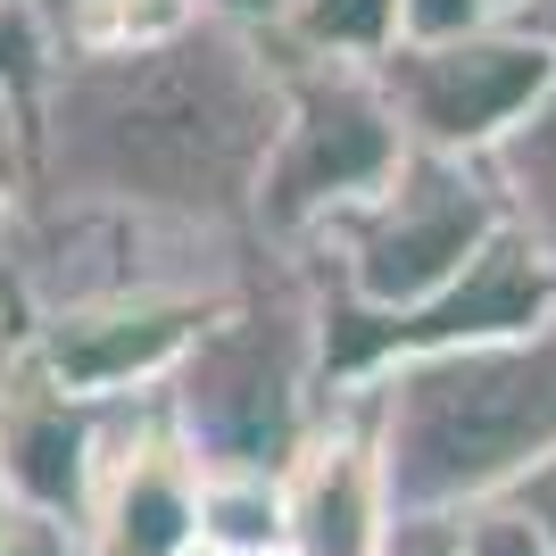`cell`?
I'll use <instances>...</instances> for the list:
<instances>
[{
  "label": "cell",
  "mask_w": 556,
  "mask_h": 556,
  "mask_svg": "<svg viewBox=\"0 0 556 556\" xmlns=\"http://www.w3.org/2000/svg\"><path fill=\"white\" fill-rule=\"evenodd\" d=\"M282 42L200 17L150 50H59L25 92V200L257 232Z\"/></svg>",
  "instance_id": "obj_1"
},
{
  "label": "cell",
  "mask_w": 556,
  "mask_h": 556,
  "mask_svg": "<svg viewBox=\"0 0 556 556\" xmlns=\"http://www.w3.org/2000/svg\"><path fill=\"white\" fill-rule=\"evenodd\" d=\"M399 515H465L556 457V325L482 349H407L366 382Z\"/></svg>",
  "instance_id": "obj_2"
},
{
  "label": "cell",
  "mask_w": 556,
  "mask_h": 556,
  "mask_svg": "<svg viewBox=\"0 0 556 556\" xmlns=\"http://www.w3.org/2000/svg\"><path fill=\"white\" fill-rule=\"evenodd\" d=\"M175 441L200 465H282L325 407L316 382V275L300 250H266L232 282L184 366L159 391Z\"/></svg>",
  "instance_id": "obj_3"
},
{
  "label": "cell",
  "mask_w": 556,
  "mask_h": 556,
  "mask_svg": "<svg viewBox=\"0 0 556 556\" xmlns=\"http://www.w3.org/2000/svg\"><path fill=\"white\" fill-rule=\"evenodd\" d=\"M399 159H407V134H399L374 67L282 50V116H275V141H266V166H257V208H250L257 241L307 250Z\"/></svg>",
  "instance_id": "obj_4"
},
{
  "label": "cell",
  "mask_w": 556,
  "mask_h": 556,
  "mask_svg": "<svg viewBox=\"0 0 556 556\" xmlns=\"http://www.w3.org/2000/svg\"><path fill=\"white\" fill-rule=\"evenodd\" d=\"M498 225H507V216H498V191H490L482 159L407 150L357 208H341L307 241V257H316L341 291H357L366 307L407 316V307L432 300Z\"/></svg>",
  "instance_id": "obj_5"
},
{
  "label": "cell",
  "mask_w": 556,
  "mask_h": 556,
  "mask_svg": "<svg viewBox=\"0 0 556 556\" xmlns=\"http://www.w3.org/2000/svg\"><path fill=\"white\" fill-rule=\"evenodd\" d=\"M374 84L391 100L407 150H441V159H490L498 134L556 84V59L515 34L507 17L441 34V42H399L374 59Z\"/></svg>",
  "instance_id": "obj_6"
},
{
  "label": "cell",
  "mask_w": 556,
  "mask_h": 556,
  "mask_svg": "<svg viewBox=\"0 0 556 556\" xmlns=\"http://www.w3.org/2000/svg\"><path fill=\"white\" fill-rule=\"evenodd\" d=\"M225 291H109L25 316V357L75 399H150L216 316Z\"/></svg>",
  "instance_id": "obj_7"
},
{
  "label": "cell",
  "mask_w": 556,
  "mask_h": 556,
  "mask_svg": "<svg viewBox=\"0 0 556 556\" xmlns=\"http://www.w3.org/2000/svg\"><path fill=\"white\" fill-rule=\"evenodd\" d=\"M84 532L92 556H200V457L175 441L159 391L109 399Z\"/></svg>",
  "instance_id": "obj_8"
},
{
  "label": "cell",
  "mask_w": 556,
  "mask_h": 556,
  "mask_svg": "<svg viewBox=\"0 0 556 556\" xmlns=\"http://www.w3.org/2000/svg\"><path fill=\"white\" fill-rule=\"evenodd\" d=\"M391 482L374 441L366 391H332L300 448L282 457V548L291 556H382L391 532Z\"/></svg>",
  "instance_id": "obj_9"
},
{
  "label": "cell",
  "mask_w": 556,
  "mask_h": 556,
  "mask_svg": "<svg viewBox=\"0 0 556 556\" xmlns=\"http://www.w3.org/2000/svg\"><path fill=\"white\" fill-rule=\"evenodd\" d=\"M100 424H109V399H75L17 349L0 366V498L25 515L84 523L100 482Z\"/></svg>",
  "instance_id": "obj_10"
},
{
  "label": "cell",
  "mask_w": 556,
  "mask_h": 556,
  "mask_svg": "<svg viewBox=\"0 0 556 556\" xmlns=\"http://www.w3.org/2000/svg\"><path fill=\"white\" fill-rule=\"evenodd\" d=\"M548 325H556V266L515 225H498L432 300L399 316V357H407V349L523 341V332H548Z\"/></svg>",
  "instance_id": "obj_11"
},
{
  "label": "cell",
  "mask_w": 556,
  "mask_h": 556,
  "mask_svg": "<svg viewBox=\"0 0 556 556\" xmlns=\"http://www.w3.org/2000/svg\"><path fill=\"white\" fill-rule=\"evenodd\" d=\"M482 175H490V191H498V216L556 266V84L498 134Z\"/></svg>",
  "instance_id": "obj_12"
},
{
  "label": "cell",
  "mask_w": 556,
  "mask_h": 556,
  "mask_svg": "<svg viewBox=\"0 0 556 556\" xmlns=\"http://www.w3.org/2000/svg\"><path fill=\"white\" fill-rule=\"evenodd\" d=\"M200 548L208 556L282 548V465H200Z\"/></svg>",
  "instance_id": "obj_13"
},
{
  "label": "cell",
  "mask_w": 556,
  "mask_h": 556,
  "mask_svg": "<svg viewBox=\"0 0 556 556\" xmlns=\"http://www.w3.org/2000/svg\"><path fill=\"white\" fill-rule=\"evenodd\" d=\"M282 50L300 59H349V67H374L399 50V0H291V17L275 25Z\"/></svg>",
  "instance_id": "obj_14"
},
{
  "label": "cell",
  "mask_w": 556,
  "mask_h": 556,
  "mask_svg": "<svg viewBox=\"0 0 556 556\" xmlns=\"http://www.w3.org/2000/svg\"><path fill=\"white\" fill-rule=\"evenodd\" d=\"M208 17V0H67L50 17V50H150Z\"/></svg>",
  "instance_id": "obj_15"
},
{
  "label": "cell",
  "mask_w": 556,
  "mask_h": 556,
  "mask_svg": "<svg viewBox=\"0 0 556 556\" xmlns=\"http://www.w3.org/2000/svg\"><path fill=\"white\" fill-rule=\"evenodd\" d=\"M59 59L50 50V25L34 17V0H0V92H34L42 84V67Z\"/></svg>",
  "instance_id": "obj_16"
},
{
  "label": "cell",
  "mask_w": 556,
  "mask_h": 556,
  "mask_svg": "<svg viewBox=\"0 0 556 556\" xmlns=\"http://www.w3.org/2000/svg\"><path fill=\"white\" fill-rule=\"evenodd\" d=\"M457 532H465V556H548V548H540V532L507 507V498L465 507V515H457Z\"/></svg>",
  "instance_id": "obj_17"
},
{
  "label": "cell",
  "mask_w": 556,
  "mask_h": 556,
  "mask_svg": "<svg viewBox=\"0 0 556 556\" xmlns=\"http://www.w3.org/2000/svg\"><path fill=\"white\" fill-rule=\"evenodd\" d=\"M0 556H92V532L67 523V515H25V507H9V515H0Z\"/></svg>",
  "instance_id": "obj_18"
},
{
  "label": "cell",
  "mask_w": 556,
  "mask_h": 556,
  "mask_svg": "<svg viewBox=\"0 0 556 556\" xmlns=\"http://www.w3.org/2000/svg\"><path fill=\"white\" fill-rule=\"evenodd\" d=\"M490 17H498L490 0H399V42H441V34H465Z\"/></svg>",
  "instance_id": "obj_19"
},
{
  "label": "cell",
  "mask_w": 556,
  "mask_h": 556,
  "mask_svg": "<svg viewBox=\"0 0 556 556\" xmlns=\"http://www.w3.org/2000/svg\"><path fill=\"white\" fill-rule=\"evenodd\" d=\"M382 556H465V532L457 515H391Z\"/></svg>",
  "instance_id": "obj_20"
},
{
  "label": "cell",
  "mask_w": 556,
  "mask_h": 556,
  "mask_svg": "<svg viewBox=\"0 0 556 556\" xmlns=\"http://www.w3.org/2000/svg\"><path fill=\"white\" fill-rule=\"evenodd\" d=\"M25 200V100L0 92V225Z\"/></svg>",
  "instance_id": "obj_21"
},
{
  "label": "cell",
  "mask_w": 556,
  "mask_h": 556,
  "mask_svg": "<svg viewBox=\"0 0 556 556\" xmlns=\"http://www.w3.org/2000/svg\"><path fill=\"white\" fill-rule=\"evenodd\" d=\"M507 507L523 515V523H532V532H540V548L556 556V457H540L532 473H523V482L507 490Z\"/></svg>",
  "instance_id": "obj_22"
},
{
  "label": "cell",
  "mask_w": 556,
  "mask_h": 556,
  "mask_svg": "<svg viewBox=\"0 0 556 556\" xmlns=\"http://www.w3.org/2000/svg\"><path fill=\"white\" fill-rule=\"evenodd\" d=\"M208 17H225V25H250V34H275V25L291 17V0H208Z\"/></svg>",
  "instance_id": "obj_23"
},
{
  "label": "cell",
  "mask_w": 556,
  "mask_h": 556,
  "mask_svg": "<svg viewBox=\"0 0 556 556\" xmlns=\"http://www.w3.org/2000/svg\"><path fill=\"white\" fill-rule=\"evenodd\" d=\"M507 25H515V34H532V42L556 59V0H515V9H507Z\"/></svg>",
  "instance_id": "obj_24"
},
{
  "label": "cell",
  "mask_w": 556,
  "mask_h": 556,
  "mask_svg": "<svg viewBox=\"0 0 556 556\" xmlns=\"http://www.w3.org/2000/svg\"><path fill=\"white\" fill-rule=\"evenodd\" d=\"M59 9H67V0H34V17H42V25H50V17H59Z\"/></svg>",
  "instance_id": "obj_25"
},
{
  "label": "cell",
  "mask_w": 556,
  "mask_h": 556,
  "mask_svg": "<svg viewBox=\"0 0 556 556\" xmlns=\"http://www.w3.org/2000/svg\"><path fill=\"white\" fill-rule=\"evenodd\" d=\"M200 556H208V548H200ZM257 556H291V548H257Z\"/></svg>",
  "instance_id": "obj_26"
},
{
  "label": "cell",
  "mask_w": 556,
  "mask_h": 556,
  "mask_svg": "<svg viewBox=\"0 0 556 556\" xmlns=\"http://www.w3.org/2000/svg\"><path fill=\"white\" fill-rule=\"evenodd\" d=\"M490 9H498V17H507V9H515V0H490Z\"/></svg>",
  "instance_id": "obj_27"
},
{
  "label": "cell",
  "mask_w": 556,
  "mask_h": 556,
  "mask_svg": "<svg viewBox=\"0 0 556 556\" xmlns=\"http://www.w3.org/2000/svg\"><path fill=\"white\" fill-rule=\"evenodd\" d=\"M0 515H9V498H0Z\"/></svg>",
  "instance_id": "obj_28"
}]
</instances>
